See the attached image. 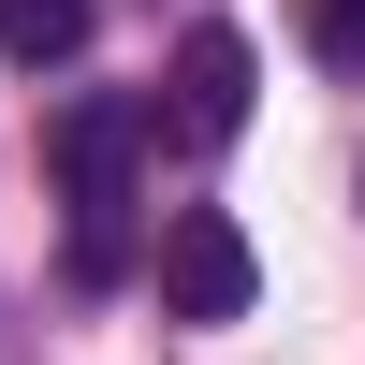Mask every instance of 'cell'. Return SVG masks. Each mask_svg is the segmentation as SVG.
<instances>
[{
  "mask_svg": "<svg viewBox=\"0 0 365 365\" xmlns=\"http://www.w3.org/2000/svg\"><path fill=\"white\" fill-rule=\"evenodd\" d=\"M249 292H263L249 234H234L220 205H175V234H161V307H175V322H249Z\"/></svg>",
  "mask_w": 365,
  "mask_h": 365,
  "instance_id": "obj_1",
  "label": "cell"
},
{
  "mask_svg": "<svg viewBox=\"0 0 365 365\" xmlns=\"http://www.w3.org/2000/svg\"><path fill=\"white\" fill-rule=\"evenodd\" d=\"M58 175H73V263H88V278H103V263H117V175H132V103H73V117H58Z\"/></svg>",
  "mask_w": 365,
  "mask_h": 365,
  "instance_id": "obj_2",
  "label": "cell"
},
{
  "mask_svg": "<svg viewBox=\"0 0 365 365\" xmlns=\"http://www.w3.org/2000/svg\"><path fill=\"white\" fill-rule=\"evenodd\" d=\"M249 88H263L249 29H190V44H175V117H190V146H234V132H249Z\"/></svg>",
  "mask_w": 365,
  "mask_h": 365,
  "instance_id": "obj_3",
  "label": "cell"
},
{
  "mask_svg": "<svg viewBox=\"0 0 365 365\" xmlns=\"http://www.w3.org/2000/svg\"><path fill=\"white\" fill-rule=\"evenodd\" d=\"M73 44H88V0H0V58L15 73H58Z\"/></svg>",
  "mask_w": 365,
  "mask_h": 365,
  "instance_id": "obj_4",
  "label": "cell"
},
{
  "mask_svg": "<svg viewBox=\"0 0 365 365\" xmlns=\"http://www.w3.org/2000/svg\"><path fill=\"white\" fill-rule=\"evenodd\" d=\"M307 44L336 58V73H365V0H307Z\"/></svg>",
  "mask_w": 365,
  "mask_h": 365,
  "instance_id": "obj_5",
  "label": "cell"
}]
</instances>
